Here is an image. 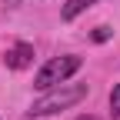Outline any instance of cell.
Masks as SVG:
<instances>
[{
  "instance_id": "cell-5",
  "label": "cell",
  "mask_w": 120,
  "mask_h": 120,
  "mask_svg": "<svg viewBox=\"0 0 120 120\" xmlns=\"http://www.w3.org/2000/svg\"><path fill=\"white\" fill-rule=\"evenodd\" d=\"M110 113H113V120H120V83L110 90Z\"/></svg>"
},
{
  "instance_id": "cell-7",
  "label": "cell",
  "mask_w": 120,
  "mask_h": 120,
  "mask_svg": "<svg viewBox=\"0 0 120 120\" xmlns=\"http://www.w3.org/2000/svg\"><path fill=\"white\" fill-rule=\"evenodd\" d=\"M4 4H7V7H20L23 0H4Z\"/></svg>"
},
{
  "instance_id": "cell-4",
  "label": "cell",
  "mask_w": 120,
  "mask_h": 120,
  "mask_svg": "<svg viewBox=\"0 0 120 120\" xmlns=\"http://www.w3.org/2000/svg\"><path fill=\"white\" fill-rule=\"evenodd\" d=\"M94 4H97V0H67L64 10H60V17H64V20H73V17H80V13L87 7H94Z\"/></svg>"
},
{
  "instance_id": "cell-2",
  "label": "cell",
  "mask_w": 120,
  "mask_h": 120,
  "mask_svg": "<svg viewBox=\"0 0 120 120\" xmlns=\"http://www.w3.org/2000/svg\"><path fill=\"white\" fill-rule=\"evenodd\" d=\"M77 70H80V57H73V53H67V57H53V60H47V64L37 70L34 87H37V90H50V87H57V83L70 80Z\"/></svg>"
},
{
  "instance_id": "cell-1",
  "label": "cell",
  "mask_w": 120,
  "mask_h": 120,
  "mask_svg": "<svg viewBox=\"0 0 120 120\" xmlns=\"http://www.w3.org/2000/svg\"><path fill=\"white\" fill-rule=\"evenodd\" d=\"M87 97V83H57L50 90H43V97L34 100V107H30L27 113L30 117H50V113H60V110H67L73 107V103H80Z\"/></svg>"
},
{
  "instance_id": "cell-6",
  "label": "cell",
  "mask_w": 120,
  "mask_h": 120,
  "mask_svg": "<svg viewBox=\"0 0 120 120\" xmlns=\"http://www.w3.org/2000/svg\"><path fill=\"white\" fill-rule=\"evenodd\" d=\"M107 37H110V27H97V30H94V40H97V43L107 40Z\"/></svg>"
},
{
  "instance_id": "cell-3",
  "label": "cell",
  "mask_w": 120,
  "mask_h": 120,
  "mask_svg": "<svg viewBox=\"0 0 120 120\" xmlns=\"http://www.w3.org/2000/svg\"><path fill=\"white\" fill-rule=\"evenodd\" d=\"M4 60H7L10 70H23V67L34 64V47H30V43H13V47L4 53Z\"/></svg>"
},
{
  "instance_id": "cell-8",
  "label": "cell",
  "mask_w": 120,
  "mask_h": 120,
  "mask_svg": "<svg viewBox=\"0 0 120 120\" xmlns=\"http://www.w3.org/2000/svg\"><path fill=\"white\" fill-rule=\"evenodd\" d=\"M77 120H97V117H90V113H83V117H77Z\"/></svg>"
}]
</instances>
